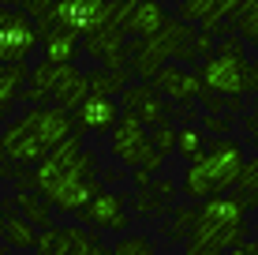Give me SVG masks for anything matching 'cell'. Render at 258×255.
Here are the masks:
<instances>
[{"instance_id":"1","label":"cell","mask_w":258,"mask_h":255,"mask_svg":"<svg viewBox=\"0 0 258 255\" xmlns=\"http://www.w3.org/2000/svg\"><path fill=\"white\" fill-rule=\"evenodd\" d=\"M94 169H97V154L83 150L79 131H75L71 139H64L60 146H52V150L34 165V188H38V195L45 199L52 210H60V214H79V210L101 191Z\"/></svg>"},{"instance_id":"2","label":"cell","mask_w":258,"mask_h":255,"mask_svg":"<svg viewBox=\"0 0 258 255\" xmlns=\"http://www.w3.org/2000/svg\"><path fill=\"white\" fill-rule=\"evenodd\" d=\"M243 143L239 139H210L206 150H202L195 162H187V173H183L180 191L191 199V203H206L213 195H225L228 188L239 184V173H243Z\"/></svg>"},{"instance_id":"3","label":"cell","mask_w":258,"mask_h":255,"mask_svg":"<svg viewBox=\"0 0 258 255\" xmlns=\"http://www.w3.org/2000/svg\"><path fill=\"white\" fill-rule=\"evenodd\" d=\"M191 248H213V251H232L247 244V203L239 191L213 195L195 207V225L187 233Z\"/></svg>"},{"instance_id":"4","label":"cell","mask_w":258,"mask_h":255,"mask_svg":"<svg viewBox=\"0 0 258 255\" xmlns=\"http://www.w3.org/2000/svg\"><path fill=\"white\" fill-rule=\"evenodd\" d=\"M195 75L202 79V90L217 94V98H243L247 94V75H251V60L243 53L239 38H221L217 49L195 68Z\"/></svg>"},{"instance_id":"5","label":"cell","mask_w":258,"mask_h":255,"mask_svg":"<svg viewBox=\"0 0 258 255\" xmlns=\"http://www.w3.org/2000/svg\"><path fill=\"white\" fill-rule=\"evenodd\" d=\"M112 154H116V162H123L127 169H146L150 177L165 165V158L150 143V131L142 128L131 113H120L116 128H112Z\"/></svg>"},{"instance_id":"6","label":"cell","mask_w":258,"mask_h":255,"mask_svg":"<svg viewBox=\"0 0 258 255\" xmlns=\"http://www.w3.org/2000/svg\"><path fill=\"white\" fill-rule=\"evenodd\" d=\"M150 41L168 64H199V60H206L213 53V34H202L180 19H168Z\"/></svg>"},{"instance_id":"7","label":"cell","mask_w":258,"mask_h":255,"mask_svg":"<svg viewBox=\"0 0 258 255\" xmlns=\"http://www.w3.org/2000/svg\"><path fill=\"white\" fill-rule=\"evenodd\" d=\"M41 45L38 26L19 8H0V68L8 64H26L30 53Z\"/></svg>"},{"instance_id":"8","label":"cell","mask_w":258,"mask_h":255,"mask_svg":"<svg viewBox=\"0 0 258 255\" xmlns=\"http://www.w3.org/2000/svg\"><path fill=\"white\" fill-rule=\"evenodd\" d=\"M168 23V8L161 0H123L116 26L123 30V38L135 41V38H154L157 30Z\"/></svg>"},{"instance_id":"9","label":"cell","mask_w":258,"mask_h":255,"mask_svg":"<svg viewBox=\"0 0 258 255\" xmlns=\"http://www.w3.org/2000/svg\"><path fill=\"white\" fill-rule=\"evenodd\" d=\"M83 229H112V233H127L131 218H127V199L120 191H97V195L79 210Z\"/></svg>"},{"instance_id":"10","label":"cell","mask_w":258,"mask_h":255,"mask_svg":"<svg viewBox=\"0 0 258 255\" xmlns=\"http://www.w3.org/2000/svg\"><path fill=\"white\" fill-rule=\"evenodd\" d=\"M79 49H86L105 72H127V38H123V30L116 23L86 34V38L79 41Z\"/></svg>"},{"instance_id":"11","label":"cell","mask_w":258,"mask_h":255,"mask_svg":"<svg viewBox=\"0 0 258 255\" xmlns=\"http://www.w3.org/2000/svg\"><path fill=\"white\" fill-rule=\"evenodd\" d=\"M120 109L131 113L146 131L168 120V101L154 90V83H131L127 90L120 94Z\"/></svg>"},{"instance_id":"12","label":"cell","mask_w":258,"mask_h":255,"mask_svg":"<svg viewBox=\"0 0 258 255\" xmlns=\"http://www.w3.org/2000/svg\"><path fill=\"white\" fill-rule=\"evenodd\" d=\"M154 90L161 98L176 101V105H191L202 98V79L195 75V68H183V64H165L161 72L154 75Z\"/></svg>"},{"instance_id":"13","label":"cell","mask_w":258,"mask_h":255,"mask_svg":"<svg viewBox=\"0 0 258 255\" xmlns=\"http://www.w3.org/2000/svg\"><path fill=\"white\" fill-rule=\"evenodd\" d=\"M120 101L116 98H86L75 109V131H90V135H112L120 120Z\"/></svg>"},{"instance_id":"14","label":"cell","mask_w":258,"mask_h":255,"mask_svg":"<svg viewBox=\"0 0 258 255\" xmlns=\"http://www.w3.org/2000/svg\"><path fill=\"white\" fill-rule=\"evenodd\" d=\"M38 38H41V53H45V60L49 64H75V57H79V38L71 30H64V26H41L38 30Z\"/></svg>"},{"instance_id":"15","label":"cell","mask_w":258,"mask_h":255,"mask_svg":"<svg viewBox=\"0 0 258 255\" xmlns=\"http://www.w3.org/2000/svg\"><path fill=\"white\" fill-rule=\"evenodd\" d=\"M0 236H4V244L8 248H15V251H30L34 244H38V229H34L30 222H26L23 214H15L12 203H4V210H0Z\"/></svg>"},{"instance_id":"16","label":"cell","mask_w":258,"mask_h":255,"mask_svg":"<svg viewBox=\"0 0 258 255\" xmlns=\"http://www.w3.org/2000/svg\"><path fill=\"white\" fill-rule=\"evenodd\" d=\"M86 98H90V90H86V75L79 72L75 64H68L64 75H60V83L52 86V101H56V109L71 113V109H79Z\"/></svg>"},{"instance_id":"17","label":"cell","mask_w":258,"mask_h":255,"mask_svg":"<svg viewBox=\"0 0 258 255\" xmlns=\"http://www.w3.org/2000/svg\"><path fill=\"white\" fill-rule=\"evenodd\" d=\"M131 83H135L131 72H105V68L86 72V90H90V98H120Z\"/></svg>"},{"instance_id":"18","label":"cell","mask_w":258,"mask_h":255,"mask_svg":"<svg viewBox=\"0 0 258 255\" xmlns=\"http://www.w3.org/2000/svg\"><path fill=\"white\" fill-rule=\"evenodd\" d=\"M12 207L19 210V214H23L38 233H41V229H52V207L38 195V191H15Z\"/></svg>"},{"instance_id":"19","label":"cell","mask_w":258,"mask_h":255,"mask_svg":"<svg viewBox=\"0 0 258 255\" xmlns=\"http://www.w3.org/2000/svg\"><path fill=\"white\" fill-rule=\"evenodd\" d=\"M26 79H30V68H26V64H8V68H0V117L15 105V98H19L23 86H26Z\"/></svg>"},{"instance_id":"20","label":"cell","mask_w":258,"mask_h":255,"mask_svg":"<svg viewBox=\"0 0 258 255\" xmlns=\"http://www.w3.org/2000/svg\"><path fill=\"white\" fill-rule=\"evenodd\" d=\"M206 143H210V139L202 135V128H195V124H183L180 131H176V150L187 158V162H195V158L206 150Z\"/></svg>"},{"instance_id":"21","label":"cell","mask_w":258,"mask_h":255,"mask_svg":"<svg viewBox=\"0 0 258 255\" xmlns=\"http://www.w3.org/2000/svg\"><path fill=\"white\" fill-rule=\"evenodd\" d=\"M236 30H239L243 41L258 45V0H247L243 4V12H239V19H236Z\"/></svg>"},{"instance_id":"22","label":"cell","mask_w":258,"mask_h":255,"mask_svg":"<svg viewBox=\"0 0 258 255\" xmlns=\"http://www.w3.org/2000/svg\"><path fill=\"white\" fill-rule=\"evenodd\" d=\"M112 255H154V240L142 233H123L116 240V248H112Z\"/></svg>"},{"instance_id":"23","label":"cell","mask_w":258,"mask_h":255,"mask_svg":"<svg viewBox=\"0 0 258 255\" xmlns=\"http://www.w3.org/2000/svg\"><path fill=\"white\" fill-rule=\"evenodd\" d=\"M176 131H180V128H176L172 120H165V124L150 128V143H154V150L161 154V158H168V154L176 150Z\"/></svg>"},{"instance_id":"24","label":"cell","mask_w":258,"mask_h":255,"mask_svg":"<svg viewBox=\"0 0 258 255\" xmlns=\"http://www.w3.org/2000/svg\"><path fill=\"white\" fill-rule=\"evenodd\" d=\"M34 251H38V255H64V233H60L56 225H52V229H41Z\"/></svg>"},{"instance_id":"25","label":"cell","mask_w":258,"mask_h":255,"mask_svg":"<svg viewBox=\"0 0 258 255\" xmlns=\"http://www.w3.org/2000/svg\"><path fill=\"white\" fill-rule=\"evenodd\" d=\"M15 4H19V12H26L34 19V26H41L52 15V8H56L60 0H15Z\"/></svg>"},{"instance_id":"26","label":"cell","mask_w":258,"mask_h":255,"mask_svg":"<svg viewBox=\"0 0 258 255\" xmlns=\"http://www.w3.org/2000/svg\"><path fill=\"white\" fill-rule=\"evenodd\" d=\"M172 218H176V222H172V229H168V233H172V236H187L191 225H195V207H176Z\"/></svg>"},{"instance_id":"27","label":"cell","mask_w":258,"mask_h":255,"mask_svg":"<svg viewBox=\"0 0 258 255\" xmlns=\"http://www.w3.org/2000/svg\"><path fill=\"white\" fill-rule=\"evenodd\" d=\"M239 191H258V154L243 162V173H239Z\"/></svg>"},{"instance_id":"28","label":"cell","mask_w":258,"mask_h":255,"mask_svg":"<svg viewBox=\"0 0 258 255\" xmlns=\"http://www.w3.org/2000/svg\"><path fill=\"white\" fill-rule=\"evenodd\" d=\"M202 131H217V139H225V131H232V117H210V113H202Z\"/></svg>"},{"instance_id":"29","label":"cell","mask_w":258,"mask_h":255,"mask_svg":"<svg viewBox=\"0 0 258 255\" xmlns=\"http://www.w3.org/2000/svg\"><path fill=\"white\" fill-rule=\"evenodd\" d=\"M243 131L251 135V143L258 146V113H251V117H243Z\"/></svg>"},{"instance_id":"30","label":"cell","mask_w":258,"mask_h":255,"mask_svg":"<svg viewBox=\"0 0 258 255\" xmlns=\"http://www.w3.org/2000/svg\"><path fill=\"white\" fill-rule=\"evenodd\" d=\"M131 184H135L139 191H146L150 188V173L146 169H131Z\"/></svg>"},{"instance_id":"31","label":"cell","mask_w":258,"mask_h":255,"mask_svg":"<svg viewBox=\"0 0 258 255\" xmlns=\"http://www.w3.org/2000/svg\"><path fill=\"white\" fill-rule=\"evenodd\" d=\"M15 173H23V169H15V165L8 162L4 154H0V177H15Z\"/></svg>"},{"instance_id":"32","label":"cell","mask_w":258,"mask_h":255,"mask_svg":"<svg viewBox=\"0 0 258 255\" xmlns=\"http://www.w3.org/2000/svg\"><path fill=\"white\" fill-rule=\"evenodd\" d=\"M228 255H254V244H251V240H247V244H239V248H232V251H228Z\"/></svg>"},{"instance_id":"33","label":"cell","mask_w":258,"mask_h":255,"mask_svg":"<svg viewBox=\"0 0 258 255\" xmlns=\"http://www.w3.org/2000/svg\"><path fill=\"white\" fill-rule=\"evenodd\" d=\"M183 255H221V251H213V248H191V244H187V251H183Z\"/></svg>"},{"instance_id":"34","label":"cell","mask_w":258,"mask_h":255,"mask_svg":"<svg viewBox=\"0 0 258 255\" xmlns=\"http://www.w3.org/2000/svg\"><path fill=\"white\" fill-rule=\"evenodd\" d=\"M86 255H112V248H105V244H101V240H97V244H94V248H90V251H86Z\"/></svg>"},{"instance_id":"35","label":"cell","mask_w":258,"mask_h":255,"mask_svg":"<svg viewBox=\"0 0 258 255\" xmlns=\"http://www.w3.org/2000/svg\"><path fill=\"white\" fill-rule=\"evenodd\" d=\"M0 8H15V0H0Z\"/></svg>"},{"instance_id":"36","label":"cell","mask_w":258,"mask_h":255,"mask_svg":"<svg viewBox=\"0 0 258 255\" xmlns=\"http://www.w3.org/2000/svg\"><path fill=\"white\" fill-rule=\"evenodd\" d=\"M254 255H258V240H254Z\"/></svg>"},{"instance_id":"37","label":"cell","mask_w":258,"mask_h":255,"mask_svg":"<svg viewBox=\"0 0 258 255\" xmlns=\"http://www.w3.org/2000/svg\"><path fill=\"white\" fill-rule=\"evenodd\" d=\"M97 4H109V0H97Z\"/></svg>"},{"instance_id":"38","label":"cell","mask_w":258,"mask_h":255,"mask_svg":"<svg viewBox=\"0 0 258 255\" xmlns=\"http://www.w3.org/2000/svg\"><path fill=\"white\" fill-rule=\"evenodd\" d=\"M254 105H258V94H254Z\"/></svg>"}]
</instances>
